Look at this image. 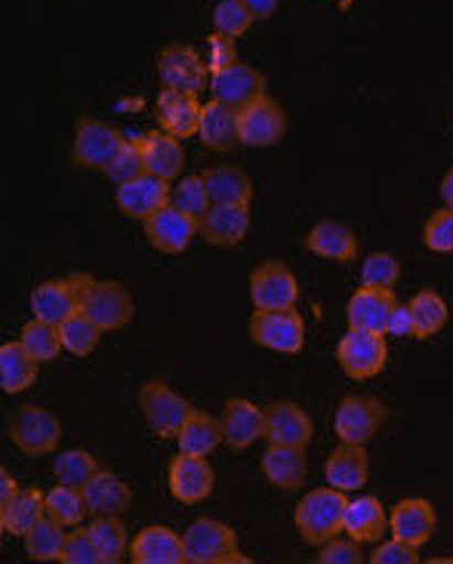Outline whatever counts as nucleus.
Returning <instances> with one entry per match:
<instances>
[{
    "label": "nucleus",
    "mask_w": 453,
    "mask_h": 564,
    "mask_svg": "<svg viewBox=\"0 0 453 564\" xmlns=\"http://www.w3.org/2000/svg\"><path fill=\"white\" fill-rule=\"evenodd\" d=\"M352 7V0H339V10H348Z\"/></svg>",
    "instance_id": "obj_56"
},
{
    "label": "nucleus",
    "mask_w": 453,
    "mask_h": 564,
    "mask_svg": "<svg viewBox=\"0 0 453 564\" xmlns=\"http://www.w3.org/2000/svg\"><path fill=\"white\" fill-rule=\"evenodd\" d=\"M139 411L145 416L149 429L158 435V438H176L180 429L185 426V420L192 416V404L173 392L164 380H149L139 386Z\"/></svg>",
    "instance_id": "obj_5"
},
{
    "label": "nucleus",
    "mask_w": 453,
    "mask_h": 564,
    "mask_svg": "<svg viewBox=\"0 0 453 564\" xmlns=\"http://www.w3.org/2000/svg\"><path fill=\"white\" fill-rule=\"evenodd\" d=\"M336 361L352 380H374L389 365L386 334H370V330L348 327V334L336 343Z\"/></svg>",
    "instance_id": "obj_6"
},
{
    "label": "nucleus",
    "mask_w": 453,
    "mask_h": 564,
    "mask_svg": "<svg viewBox=\"0 0 453 564\" xmlns=\"http://www.w3.org/2000/svg\"><path fill=\"white\" fill-rule=\"evenodd\" d=\"M219 420H223V444L231 451H247L266 432V411H259L247 398H228Z\"/></svg>",
    "instance_id": "obj_21"
},
{
    "label": "nucleus",
    "mask_w": 453,
    "mask_h": 564,
    "mask_svg": "<svg viewBox=\"0 0 453 564\" xmlns=\"http://www.w3.org/2000/svg\"><path fill=\"white\" fill-rule=\"evenodd\" d=\"M166 488L173 494V500H180V503H204L216 488V473H213L207 457H195V454H182L180 451V457L170 459Z\"/></svg>",
    "instance_id": "obj_13"
},
{
    "label": "nucleus",
    "mask_w": 453,
    "mask_h": 564,
    "mask_svg": "<svg viewBox=\"0 0 453 564\" xmlns=\"http://www.w3.org/2000/svg\"><path fill=\"white\" fill-rule=\"evenodd\" d=\"M305 247L321 260L343 262V265L358 260V235L348 229L346 223H336V219L317 223L315 229L309 231Z\"/></svg>",
    "instance_id": "obj_29"
},
{
    "label": "nucleus",
    "mask_w": 453,
    "mask_h": 564,
    "mask_svg": "<svg viewBox=\"0 0 453 564\" xmlns=\"http://www.w3.org/2000/svg\"><path fill=\"white\" fill-rule=\"evenodd\" d=\"M254 22H257V19H254L250 7H247L244 0H219V3L213 7V31H219V34H226V37H235V41H238Z\"/></svg>",
    "instance_id": "obj_44"
},
{
    "label": "nucleus",
    "mask_w": 453,
    "mask_h": 564,
    "mask_svg": "<svg viewBox=\"0 0 453 564\" xmlns=\"http://www.w3.org/2000/svg\"><path fill=\"white\" fill-rule=\"evenodd\" d=\"M142 226H145L149 245L154 250H161V253H173V257L185 253L188 245L195 241V235H201V219L180 210L176 204H166L164 210L149 216Z\"/></svg>",
    "instance_id": "obj_14"
},
{
    "label": "nucleus",
    "mask_w": 453,
    "mask_h": 564,
    "mask_svg": "<svg viewBox=\"0 0 453 564\" xmlns=\"http://www.w3.org/2000/svg\"><path fill=\"white\" fill-rule=\"evenodd\" d=\"M103 173H106L108 180H111L115 185L142 176V173H145V161H142V152L137 149V142L127 137V142L121 145V152L111 158V164H108Z\"/></svg>",
    "instance_id": "obj_46"
},
{
    "label": "nucleus",
    "mask_w": 453,
    "mask_h": 564,
    "mask_svg": "<svg viewBox=\"0 0 453 564\" xmlns=\"http://www.w3.org/2000/svg\"><path fill=\"white\" fill-rule=\"evenodd\" d=\"M389 334L392 336H413L417 339V324H413V312L410 305H395L392 321H389Z\"/></svg>",
    "instance_id": "obj_52"
},
{
    "label": "nucleus",
    "mask_w": 453,
    "mask_h": 564,
    "mask_svg": "<svg viewBox=\"0 0 453 564\" xmlns=\"http://www.w3.org/2000/svg\"><path fill=\"white\" fill-rule=\"evenodd\" d=\"M154 115H158V123L161 130L173 133L176 139L197 137V127H201V99L197 93H182V90H164L158 93V102H154Z\"/></svg>",
    "instance_id": "obj_23"
},
{
    "label": "nucleus",
    "mask_w": 453,
    "mask_h": 564,
    "mask_svg": "<svg viewBox=\"0 0 453 564\" xmlns=\"http://www.w3.org/2000/svg\"><path fill=\"white\" fill-rule=\"evenodd\" d=\"M250 231V204H213L201 219V235L211 247H238Z\"/></svg>",
    "instance_id": "obj_20"
},
{
    "label": "nucleus",
    "mask_w": 453,
    "mask_h": 564,
    "mask_svg": "<svg viewBox=\"0 0 453 564\" xmlns=\"http://www.w3.org/2000/svg\"><path fill=\"white\" fill-rule=\"evenodd\" d=\"M439 195H441V204L453 210V167L444 173V180H441V185H439Z\"/></svg>",
    "instance_id": "obj_55"
},
{
    "label": "nucleus",
    "mask_w": 453,
    "mask_h": 564,
    "mask_svg": "<svg viewBox=\"0 0 453 564\" xmlns=\"http://www.w3.org/2000/svg\"><path fill=\"white\" fill-rule=\"evenodd\" d=\"M182 454H195V457H211L213 451L223 444V420H216L211 413L192 411L185 420V426L176 435Z\"/></svg>",
    "instance_id": "obj_35"
},
{
    "label": "nucleus",
    "mask_w": 453,
    "mask_h": 564,
    "mask_svg": "<svg viewBox=\"0 0 453 564\" xmlns=\"http://www.w3.org/2000/svg\"><path fill=\"white\" fill-rule=\"evenodd\" d=\"M62 528H65V524H60L56 519L44 516V519L31 528L29 534L22 536L31 562H60L62 546H65V536H68Z\"/></svg>",
    "instance_id": "obj_37"
},
{
    "label": "nucleus",
    "mask_w": 453,
    "mask_h": 564,
    "mask_svg": "<svg viewBox=\"0 0 453 564\" xmlns=\"http://www.w3.org/2000/svg\"><path fill=\"white\" fill-rule=\"evenodd\" d=\"M315 435L312 416L293 401H274L266 408V432L262 438L269 444H290V447H309Z\"/></svg>",
    "instance_id": "obj_18"
},
{
    "label": "nucleus",
    "mask_w": 453,
    "mask_h": 564,
    "mask_svg": "<svg viewBox=\"0 0 453 564\" xmlns=\"http://www.w3.org/2000/svg\"><path fill=\"white\" fill-rule=\"evenodd\" d=\"M247 7H250V13H254V19H259V22H266V19H272L274 13H278V0H244Z\"/></svg>",
    "instance_id": "obj_54"
},
{
    "label": "nucleus",
    "mask_w": 453,
    "mask_h": 564,
    "mask_svg": "<svg viewBox=\"0 0 453 564\" xmlns=\"http://www.w3.org/2000/svg\"><path fill=\"white\" fill-rule=\"evenodd\" d=\"M213 204H250L254 200V183L241 167L235 164H219L201 173Z\"/></svg>",
    "instance_id": "obj_34"
},
{
    "label": "nucleus",
    "mask_w": 453,
    "mask_h": 564,
    "mask_svg": "<svg viewBox=\"0 0 453 564\" xmlns=\"http://www.w3.org/2000/svg\"><path fill=\"white\" fill-rule=\"evenodd\" d=\"M60 334H62V346H65V351H72L75 358H87L90 351H96V346H99V339H103L106 330H103L90 315L75 312L72 318L62 321Z\"/></svg>",
    "instance_id": "obj_39"
},
{
    "label": "nucleus",
    "mask_w": 453,
    "mask_h": 564,
    "mask_svg": "<svg viewBox=\"0 0 453 564\" xmlns=\"http://www.w3.org/2000/svg\"><path fill=\"white\" fill-rule=\"evenodd\" d=\"M10 442L25 454V457H46L56 454L62 442V420L46 408L37 404H22L10 416Z\"/></svg>",
    "instance_id": "obj_4"
},
{
    "label": "nucleus",
    "mask_w": 453,
    "mask_h": 564,
    "mask_svg": "<svg viewBox=\"0 0 453 564\" xmlns=\"http://www.w3.org/2000/svg\"><path fill=\"white\" fill-rule=\"evenodd\" d=\"M115 200H118V210H121L127 219L145 223L149 216H154L158 210H164L166 204L173 200V188H170V183L161 180V176L142 173L137 180H127V183L118 185Z\"/></svg>",
    "instance_id": "obj_15"
},
{
    "label": "nucleus",
    "mask_w": 453,
    "mask_h": 564,
    "mask_svg": "<svg viewBox=\"0 0 453 564\" xmlns=\"http://www.w3.org/2000/svg\"><path fill=\"white\" fill-rule=\"evenodd\" d=\"M417 546H410V543H405V540H398V536H392V540H386V543H379L377 550L370 552V558L367 562L370 564H417L420 562V555H417Z\"/></svg>",
    "instance_id": "obj_49"
},
{
    "label": "nucleus",
    "mask_w": 453,
    "mask_h": 564,
    "mask_svg": "<svg viewBox=\"0 0 453 564\" xmlns=\"http://www.w3.org/2000/svg\"><path fill=\"white\" fill-rule=\"evenodd\" d=\"M87 512H90V506H87L84 488L60 485V488L46 490V516L65 524V528H77Z\"/></svg>",
    "instance_id": "obj_41"
},
{
    "label": "nucleus",
    "mask_w": 453,
    "mask_h": 564,
    "mask_svg": "<svg viewBox=\"0 0 453 564\" xmlns=\"http://www.w3.org/2000/svg\"><path fill=\"white\" fill-rule=\"evenodd\" d=\"M410 312H413V324H417V339H429L444 330L447 324V303L441 300V293L435 290H420L410 300Z\"/></svg>",
    "instance_id": "obj_40"
},
{
    "label": "nucleus",
    "mask_w": 453,
    "mask_h": 564,
    "mask_svg": "<svg viewBox=\"0 0 453 564\" xmlns=\"http://www.w3.org/2000/svg\"><path fill=\"white\" fill-rule=\"evenodd\" d=\"M389 420V408L374 395H348L333 416V432L346 444H367Z\"/></svg>",
    "instance_id": "obj_9"
},
{
    "label": "nucleus",
    "mask_w": 453,
    "mask_h": 564,
    "mask_svg": "<svg viewBox=\"0 0 453 564\" xmlns=\"http://www.w3.org/2000/svg\"><path fill=\"white\" fill-rule=\"evenodd\" d=\"M259 466H262L266 481L278 490H300L309 475L305 447H290V444H269Z\"/></svg>",
    "instance_id": "obj_26"
},
{
    "label": "nucleus",
    "mask_w": 453,
    "mask_h": 564,
    "mask_svg": "<svg viewBox=\"0 0 453 564\" xmlns=\"http://www.w3.org/2000/svg\"><path fill=\"white\" fill-rule=\"evenodd\" d=\"M211 93L213 99L226 102L231 108H244L247 102H254L259 96H266V77L259 75L257 68L235 62L223 72L211 75Z\"/></svg>",
    "instance_id": "obj_22"
},
{
    "label": "nucleus",
    "mask_w": 453,
    "mask_h": 564,
    "mask_svg": "<svg viewBox=\"0 0 453 564\" xmlns=\"http://www.w3.org/2000/svg\"><path fill=\"white\" fill-rule=\"evenodd\" d=\"M130 562L133 564H188L185 558V540L173 528L149 524L130 543Z\"/></svg>",
    "instance_id": "obj_24"
},
{
    "label": "nucleus",
    "mask_w": 453,
    "mask_h": 564,
    "mask_svg": "<svg viewBox=\"0 0 453 564\" xmlns=\"http://www.w3.org/2000/svg\"><path fill=\"white\" fill-rule=\"evenodd\" d=\"M185 558L188 564H247L250 558L241 555L238 534L226 521L195 519L185 531Z\"/></svg>",
    "instance_id": "obj_3"
},
{
    "label": "nucleus",
    "mask_w": 453,
    "mask_h": 564,
    "mask_svg": "<svg viewBox=\"0 0 453 564\" xmlns=\"http://www.w3.org/2000/svg\"><path fill=\"white\" fill-rule=\"evenodd\" d=\"M300 300V281L290 272V265L278 260L262 262L250 275V303L259 312L269 308H293Z\"/></svg>",
    "instance_id": "obj_12"
},
{
    "label": "nucleus",
    "mask_w": 453,
    "mask_h": 564,
    "mask_svg": "<svg viewBox=\"0 0 453 564\" xmlns=\"http://www.w3.org/2000/svg\"><path fill=\"white\" fill-rule=\"evenodd\" d=\"M401 281V262L395 260L392 253H370L362 265V284L364 288L395 290Z\"/></svg>",
    "instance_id": "obj_45"
},
{
    "label": "nucleus",
    "mask_w": 453,
    "mask_h": 564,
    "mask_svg": "<svg viewBox=\"0 0 453 564\" xmlns=\"http://www.w3.org/2000/svg\"><path fill=\"white\" fill-rule=\"evenodd\" d=\"M395 305H398L395 290L364 288L362 284V288L348 296V327H355V330H370V334H389V321H392Z\"/></svg>",
    "instance_id": "obj_16"
},
{
    "label": "nucleus",
    "mask_w": 453,
    "mask_h": 564,
    "mask_svg": "<svg viewBox=\"0 0 453 564\" xmlns=\"http://www.w3.org/2000/svg\"><path fill=\"white\" fill-rule=\"evenodd\" d=\"M96 550L103 555V564L123 562V555H130V540H127V528H123L121 516H96L87 524Z\"/></svg>",
    "instance_id": "obj_36"
},
{
    "label": "nucleus",
    "mask_w": 453,
    "mask_h": 564,
    "mask_svg": "<svg viewBox=\"0 0 453 564\" xmlns=\"http://www.w3.org/2000/svg\"><path fill=\"white\" fill-rule=\"evenodd\" d=\"M31 312H34V318L50 321V324H62L65 318H72L75 312H80L75 278L68 275L37 284L31 290Z\"/></svg>",
    "instance_id": "obj_28"
},
{
    "label": "nucleus",
    "mask_w": 453,
    "mask_h": 564,
    "mask_svg": "<svg viewBox=\"0 0 453 564\" xmlns=\"http://www.w3.org/2000/svg\"><path fill=\"white\" fill-rule=\"evenodd\" d=\"M207 46H211V75L213 72H223L228 65H235L238 62V46H235V37H226V34H219V31H213L211 37H207Z\"/></svg>",
    "instance_id": "obj_51"
},
{
    "label": "nucleus",
    "mask_w": 453,
    "mask_h": 564,
    "mask_svg": "<svg viewBox=\"0 0 453 564\" xmlns=\"http://www.w3.org/2000/svg\"><path fill=\"white\" fill-rule=\"evenodd\" d=\"M389 531V512L377 497H358L346 506V534L358 543H379Z\"/></svg>",
    "instance_id": "obj_31"
},
{
    "label": "nucleus",
    "mask_w": 453,
    "mask_h": 564,
    "mask_svg": "<svg viewBox=\"0 0 453 564\" xmlns=\"http://www.w3.org/2000/svg\"><path fill=\"white\" fill-rule=\"evenodd\" d=\"M154 72L161 77V84L170 90L182 93H201L211 84V65L197 56L195 46L170 44L158 53Z\"/></svg>",
    "instance_id": "obj_11"
},
{
    "label": "nucleus",
    "mask_w": 453,
    "mask_h": 564,
    "mask_svg": "<svg viewBox=\"0 0 453 564\" xmlns=\"http://www.w3.org/2000/svg\"><path fill=\"white\" fill-rule=\"evenodd\" d=\"M435 528H439V512H435V506L429 503V500H423V497L401 500V503L389 512V531H392V536L405 540V543L417 546V550H423L425 543L432 540Z\"/></svg>",
    "instance_id": "obj_17"
},
{
    "label": "nucleus",
    "mask_w": 453,
    "mask_h": 564,
    "mask_svg": "<svg viewBox=\"0 0 453 564\" xmlns=\"http://www.w3.org/2000/svg\"><path fill=\"white\" fill-rule=\"evenodd\" d=\"M19 343L29 349L31 358H37L41 365L44 361H56L62 355V334H60V324H50V321L41 318H31L25 327H22V334H19Z\"/></svg>",
    "instance_id": "obj_38"
},
{
    "label": "nucleus",
    "mask_w": 453,
    "mask_h": 564,
    "mask_svg": "<svg viewBox=\"0 0 453 564\" xmlns=\"http://www.w3.org/2000/svg\"><path fill=\"white\" fill-rule=\"evenodd\" d=\"M53 473H56V478H60V485L84 488L93 475L99 473V463H96V457H93L90 451L72 447V451H62V454H56V459H53Z\"/></svg>",
    "instance_id": "obj_42"
},
{
    "label": "nucleus",
    "mask_w": 453,
    "mask_h": 564,
    "mask_svg": "<svg viewBox=\"0 0 453 564\" xmlns=\"http://www.w3.org/2000/svg\"><path fill=\"white\" fill-rule=\"evenodd\" d=\"M137 149L142 152L145 161V173H154L166 183L180 180L182 167H185V149H182V139H176L166 130H149L142 137H133Z\"/></svg>",
    "instance_id": "obj_19"
},
{
    "label": "nucleus",
    "mask_w": 453,
    "mask_h": 564,
    "mask_svg": "<svg viewBox=\"0 0 453 564\" xmlns=\"http://www.w3.org/2000/svg\"><path fill=\"white\" fill-rule=\"evenodd\" d=\"M84 497H87V506H90L93 516H123L130 509V503H133L130 485L121 481L118 475L103 473V469L84 485Z\"/></svg>",
    "instance_id": "obj_30"
},
{
    "label": "nucleus",
    "mask_w": 453,
    "mask_h": 564,
    "mask_svg": "<svg viewBox=\"0 0 453 564\" xmlns=\"http://www.w3.org/2000/svg\"><path fill=\"white\" fill-rule=\"evenodd\" d=\"M170 204H176L180 210L192 214L195 219H204V214L213 207V198L211 192H207L204 176H195V173L180 176V183L173 188V200H170Z\"/></svg>",
    "instance_id": "obj_43"
},
{
    "label": "nucleus",
    "mask_w": 453,
    "mask_h": 564,
    "mask_svg": "<svg viewBox=\"0 0 453 564\" xmlns=\"http://www.w3.org/2000/svg\"><path fill=\"white\" fill-rule=\"evenodd\" d=\"M62 564H103V555L93 543L90 531H72L65 536V546H62Z\"/></svg>",
    "instance_id": "obj_48"
},
{
    "label": "nucleus",
    "mask_w": 453,
    "mask_h": 564,
    "mask_svg": "<svg viewBox=\"0 0 453 564\" xmlns=\"http://www.w3.org/2000/svg\"><path fill=\"white\" fill-rule=\"evenodd\" d=\"M250 339L269 351L296 355L305 346V321L296 308H269L254 312L250 318Z\"/></svg>",
    "instance_id": "obj_8"
},
{
    "label": "nucleus",
    "mask_w": 453,
    "mask_h": 564,
    "mask_svg": "<svg viewBox=\"0 0 453 564\" xmlns=\"http://www.w3.org/2000/svg\"><path fill=\"white\" fill-rule=\"evenodd\" d=\"M317 562L321 564H362V543L358 540H339V536H333L331 543H324L321 546V555H317Z\"/></svg>",
    "instance_id": "obj_50"
},
{
    "label": "nucleus",
    "mask_w": 453,
    "mask_h": 564,
    "mask_svg": "<svg viewBox=\"0 0 453 564\" xmlns=\"http://www.w3.org/2000/svg\"><path fill=\"white\" fill-rule=\"evenodd\" d=\"M75 290H77V305L84 315H90L106 334L111 330H121L133 321V296L130 290L118 284V281H99V278L84 275V272H75Z\"/></svg>",
    "instance_id": "obj_2"
},
{
    "label": "nucleus",
    "mask_w": 453,
    "mask_h": 564,
    "mask_svg": "<svg viewBox=\"0 0 453 564\" xmlns=\"http://www.w3.org/2000/svg\"><path fill=\"white\" fill-rule=\"evenodd\" d=\"M346 490H336L331 485L309 490L293 512L302 543L321 550L324 543H331L333 536L343 534L346 531Z\"/></svg>",
    "instance_id": "obj_1"
},
{
    "label": "nucleus",
    "mask_w": 453,
    "mask_h": 564,
    "mask_svg": "<svg viewBox=\"0 0 453 564\" xmlns=\"http://www.w3.org/2000/svg\"><path fill=\"white\" fill-rule=\"evenodd\" d=\"M46 516V494L37 488L19 490L10 506H0V531L10 536H25Z\"/></svg>",
    "instance_id": "obj_33"
},
{
    "label": "nucleus",
    "mask_w": 453,
    "mask_h": 564,
    "mask_svg": "<svg viewBox=\"0 0 453 564\" xmlns=\"http://www.w3.org/2000/svg\"><path fill=\"white\" fill-rule=\"evenodd\" d=\"M127 142L123 133L115 127L96 121V118H77L75 123V145H72V161L80 170H103L111 164V158L121 152Z\"/></svg>",
    "instance_id": "obj_10"
},
{
    "label": "nucleus",
    "mask_w": 453,
    "mask_h": 564,
    "mask_svg": "<svg viewBox=\"0 0 453 564\" xmlns=\"http://www.w3.org/2000/svg\"><path fill=\"white\" fill-rule=\"evenodd\" d=\"M197 139L204 142V149L226 154L235 145H241L238 137V108L226 106L219 99H211L201 108V127H197Z\"/></svg>",
    "instance_id": "obj_25"
},
{
    "label": "nucleus",
    "mask_w": 453,
    "mask_h": 564,
    "mask_svg": "<svg viewBox=\"0 0 453 564\" xmlns=\"http://www.w3.org/2000/svg\"><path fill=\"white\" fill-rule=\"evenodd\" d=\"M19 497V485L10 469H0V506H10Z\"/></svg>",
    "instance_id": "obj_53"
},
{
    "label": "nucleus",
    "mask_w": 453,
    "mask_h": 564,
    "mask_svg": "<svg viewBox=\"0 0 453 564\" xmlns=\"http://www.w3.org/2000/svg\"><path fill=\"white\" fill-rule=\"evenodd\" d=\"M423 245L432 253H453V210L444 207L439 214H432L423 226Z\"/></svg>",
    "instance_id": "obj_47"
},
{
    "label": "nucleus",
    "mask_w": 453,
    "mask_h": 564,
    "mask_svg": "<svg viewBox=\"0 0 453 564\" xmlns=\"http://www.w3.org/2000/svg\"><path fill=\"white\" fill-rule=\"evenodd\" d=\"M37 358H31L29 349L15 339L0 346V389L7 395H19L37 382Z\"/></svg>",
    "instance_id": "obj_32"
},
{
    "label": "nucleus",
    "mask_w": 453,
    "mask_h": 564,
    "mask_svg": "<svg viewBox=\"0 0 453 564\" xmlns=\"http://www.w3.org/2000/svg\"><path fill=\"white\" fill-rule=\"evenodd\" d=\"M324 478L336 490H362L370 478V457L364 444H339L324 463Z\"/></svg>",
    "instance_id": "obj_27"
},
{
    "label": "nucleus",
    "mask_w": 453,
    "mask_h": 564,
    "mask_svg": "<svg viewBox=\"0 0 453 564\" xmlns=\"http://www.w3.org/2000/svg\"><path fill=\"white\" fill-rule=\"evenodd\" d=\"M288 133V111L272 96H259L238 108V137L247 149H272Z\"/></svg>",
    "instance_id": "obj_7"
}]
</instances>
